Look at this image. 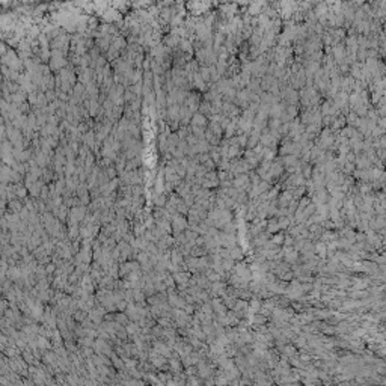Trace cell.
<instances>
[{
    "label": "cell",
    "mask_w": 386,
    "mask_h": 386,
    "mask_svg": "<svg viewBox=\"0 0 386 386\" xmlns=\"http://www.w3.org/2000/svg\"><path fill=\"white\" fill-rule=\"evenodd\" d=\"M284 355H285V356H291V358H293V356L296 355L294 347H288V345H287V347H284Z\"/></svg>",
    "instance_id": "obj_5"
},
{
    "label": "cell",
    "mask_w": 386,
    "mask_h": 386,
    "mask_svg": "<svg viewBox=\"0 0 386 386\" xmlns=\"http://www.w3.org/2000/svg\"><path fill=\"white\" fill-rule=\"evenodd\" d=\"M265 225H267V231L271 232V234L281 229V228H279V223H277V219H271V220H268Z\"/></svg>",
    "instance_id": "obj_2"
},
{
    "label": "cell",
    "mask_w": 386,
    "mask_h": 386,
    "mask_svg": "<svg viewBox=\"0 0 386 386\" xmlns=\"http://www.w3.org/2000/svg\"><path fill=\"white\" fill-rule=\"evenodd\" d=\"M284 238H285V235H284V234H282V232H281V234H279V235H273V237H271V240H270V242H271V245H282V242H284Z\"/></svg>",
    "instance_id": "obj_3"
},
{
    "label": "cell",
    "mask_w": 386,
    "mask_h": 386,
    "mask_svg": "<svg viewBox=\"0 0 386 386\" xmlns=\"http://www.w3.org/2000/svg\"><path fill=\"white\" fill-rule=\"evenodd\" d=\"M229 255H231V258L235 261V259H242L243 258V251L238 248V246H234V248H231L229 249Z\"/></svg>",
    "instance_id": "obj_1"
},
{
    "label": "cell",
    "mask_w": 386,
    "mask_h": 386,
    "mask_svg": "<svg viewBox=\"0 0 386 386\" xmlns=\"http://www.w3.org/2000/svg\"><path fill=\"white\" fill-rule=\"evenodd\" d=\"M259 308H261V302H259L258 299H255V300H252V303H251V309L254 311V314L259 311Z\"/></svg>",
    "instance_id": "obj_4"
},
{
    "label": "cell",
    "mask_w": 386,
    "mask_h": 386,
    "mask_svg": "<svg viewBox=\"0 0 386 386\" xmlns=\"http://www.w3.org/2000/svg\"><path fill=\"white\" fill-rule=\"evenodd\" d=\"M303 193H305V187L297 186V189L294 190V196H296V198H300V196H303Z\"/></svg>",
    "instance_id": "obj_6"
}]
</instances>
